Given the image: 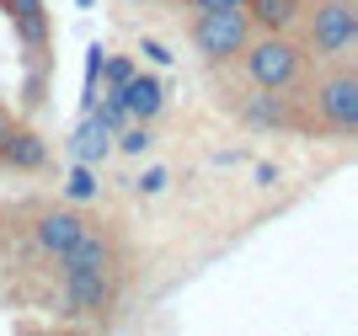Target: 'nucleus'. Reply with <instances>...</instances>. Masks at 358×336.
Masks as SVG:
<instances>
[{"label": "nucleus", "mask_w": 358, "mask_h": 336, "mask_svg": "<svg viewBox=\"0 0 358 336\" xmlns=\"http://www.w3.org/2000/svg\"><path fill=\"white\" fill-rule=\"evenodd\" d=\"M241 64H246V80L262 91H289L299 80V48L289 43L284 32H262V38H246L241 48Z\"/></svg>", "instance_id": "f257e3e1"}, {"label": "nucleus", "mask_w": 358, "mask_h": 336, "mask_svg": "<svg viewBox=\"0 0 358 336\" xmlns=\"http://www.w3.org/2000/svg\"><path fill=\"white\" fill-rule=\"evenodd\" d=\"M246 38H252V22H246V11H198V22H193V43H198V54L214 59V64L236 59L241 48H246Z\"/></svg>", "instance_id": "f03ea898"}, {"label": "nucleus", "mask_w": 358, "mask_h": 336, "mask_svg": "<svg viewBox=\"0 0 358 336\" xmlns=\"http://www.w3.org/2000/svg\"><path fill=\"white\" fill-rule=\"evenodd\" d=\"M358 43V6L353 0H321L310 16V48L315 54H348Z\"/></svg>", "instance_id": "7ed1b4c3"}, {"label": "nucleus", "mask_w": 358, "mask_h": 336, "mask_svg": "<svg viewBox=\"0 0 358 336\" xmlns=\"http://www.w3.org/2000/svg\"><path fill=\"white\" fill-rule=\"evenodd\" d=\"M315 112H321V123H327V129L353 133V129H358V75H353V70L327 75V80L315 86Z\"/></svg>", "instance_id": "20e7f679"}, {"label": "nucleus", "mask_w": 358, "mask_h": 336, "mask_svg": "<svg viewBox=\"0 0 358 336\" xmlns=\"http://www.w3.org/2000/svg\"><path fill=\"white\" fill-rule=\"evenodd\" d=\"M64 305L75 315H96L102 321L113 309V272H64Z\"/></svg>", "instance_id": "39448f33"}, {"label": "nucleus", "mask_w": 358, "mask_h": 336, "mask_svg": "<svg viewBox=\"0 0 358 336\" xmlns=\"http://www.w3.org/2000/svg\"><path fill=\"white\" fill-rule=\"evenodd\" d=\"M32 235H38V251H48V256H64V251L86 235V219L75 214V208H48V214H38V224H32Z\"/></svg>", "instance_id": "423d86ee"}, {"label": "nucleus", "mask_w": 358, "mask_h": 336, "mask_svg": "<svg viewBox=\"0 0 358 336\" xmlns=\"http://www.w3.org/2000/svg\"><path fill=\"white\" fill-rule=\"evenodd\" d=\"M59 267H64V272H113V240L86 224V235L59 256Z\"/></svg>", "instance_id": "0eeeda50"}, {"label": "nucleus", "mask_w": 358, "mask_h": 336, "mask_svg": "<svg viewBox=\"0 0 358 336\" xmlns=\"http://www.w3.org/2000/svg\"><path fill=\"white\" fill-rule=\"evenodd\" d=\"M118 102L129 107V117H134V123H155V117H161V107H166V86L161 80H155V75H129V86L118 91Z\"/></svg>", "instance_id": "6e6552de"}, {"label": "nucleus", "mask_w": 358, "mask_h": 336, "mask_svg": "<svg viewBox=\"0 0 358 336\" xmlns=\"http://www.w3.org/2000/svg\"><path fill=\"white\" fill-rule=\"evenodd\" d=\"M0 6H6L16 38H22L27 48H43L48 43V6H43V0H0Z\"/></svg>", "instance_id": "1a4fd4ad"}, {"label": "nucleus", "mask_w": 358, "mask_h": 336, "mask_svg": "<svg viewBox=\"0 0 358 336\" xmlns=\"http://www.w3.org/2000/svg\"><path fill=\"white\" fill-rule=\"evenodd\" d=\"M0 161L16 166V171H43L48 166V145L32 129H11V139L0 145Z\"/></svg>", "instance_id": "9d476101"}, {"label": "nucleus", "mask_w": 358, "mask_h": 336, "mask_svg": "<svg viewBox=\"0 0 358 336\" xmlns=\"http://www.w3.org/2000/svg\"><path fill=\"white\" fill-rule=\"evenodd\" d=\"M107 149H113V129H107L102 117L91 112L80 129H75V139H70V155L80 166H96V161H107Z\"/></svg>", "instance_id": "9b49d317"}, {"label": "nucleus", "mask_w": 358, "mask_h": 336, "mask_svg": "<svg viewBox=\"0 0 358 336\" xmlns=\"http://www.w3.org/2000/svg\"><path fill=\"white\" fill-rule=\"evenodd\" d=\"M241 11H246V22L262 27V32H289L294 16H299V0H246Z\"/></svg>", "instance_id": "f8f14e48"}, {"label": "nucleus", "mask_w": 358, "mask_h": 336, "mask_svg": "<svg viewBox=\"0 0 358 336\" xmlns=\"http://www.w3.org/2000/svg\"><path fill=\"white\" fill-rule=\"evenodd\" d=\"M241 112H246L252 129H289V123H294V117H289V102L278 91H262V86H257V96L241 107Z\"/></svg>", "instance_id": "ddd939ff"}, {"label": "nucleus", "mask_w": 358, "mask_h": 336, "mask_svg": "<svg viewBox=\"0 0 358 336\" xmlns=\"http://www.w3.org/2000/svg\"><path fill=\"white\" fill-rule=\"evenodd\" d=\"M113 145H118L123 155H145V149L155 145V129H150V123H123V129L113 133Z\"/></svg>", "instance_id": "4468645a"}, {"label": "nucleus", "mask_w": 358, "mask_h": 336, "mask_svg": "<svg viewBox=\"0 0 358 336\" xmlns=\"http://www.w3.org/2000/svg\"><path fill=\"white\" fill-rule=\"evenodd\" d=\"M96 70H102L107 91H123V86H129V75H134V59H129V54H102Z\"/></svg>", "instance_id": "2eb2a0df"}, {"label": "nucleus", "mask_w": 358, "mask_h": 336, "mask_svg": "<svg viewBox=\"0 0 358 336\" xmlns=\"http://www.w3.org/2000/svg\"><path fill=\"white\" fill-rule=\"evenodd\" d=\"M64 198H70V203H86V198H96V176H91V166H75V176L64 182Z\"/></svg>", "instance_id": "dca6fc26"}, {"label": "nucleus", "mask_w": 358, "mask_h": 336, "mask_svg": "<svg viewBox=\"0 0 358 336\" xmlns=\"http://www.w3.org/2000/svg\"><path fill=\"white\" fill-rule=\"evenodd\" d=\"M96 117H102V123H107L113 133H118L123 123H134V117H129V107L118 102V91H107V102H102V112H96Z\"/></svg>", "instance_id": "f3484780"}, {"label": "nucleus", "mask_w": 358, "mask_h": 336, "mask_svg": "<svg viewBox=\"0 0 358 336\" xmlns=\"http://www.w3.org/2000/svg\"><path fill=\"white\" fill-rule=\"evenodd\" d=\"M166 182H171V171H166V166H150L145 176H134V192H150V198H155Z\"/></svg>", "instance_id": "a211bd4d"}, {"label": "nucleus", "mask_w": 358, "mask_h": 336, "mask_svg": "<svg viewBox=\"0 0 358 336\" xmlns=\"http://www.w3.org/2000/svg\"><path fill=\"white\" fill-rule=\"evenodd\" d=\"M139 54H145L150 64H171V48H166L161 38H145V43H139Z\"/></svg>", "instance_id": "6ab92c4d"}, {"label": "nucleus", "mask_w": 358, "mask_h": 336, "mask_svg": "<svg viewBox=\"0 0 358 336\" xmlns=\"http://www.w3.org/2000/svg\"><path fill=\"white\" fill-rule=\"evenodd\" d=\"M187 6H193V11H241L246 0H187Z\"/></svg>", "instance_id": "aec40b11"}, {"label": "nucleus", "mask_w": 358, "mask_h": 336, "mask_svg": "<svg viewBox=\"0 0 358 336\" xmlns=\"http://www.w3.org/2000/svg\"><path fill=\"white\" fill-rule=\"evenodd\" d=\"M11 129H16V117L6 112V107H0V145H6V139H11Z\"/></svg>", "instance_id": "412c9836"}, {"label": "nucleus", "mask_w": 358, "mask_h": 336, "mask_svg": "<svg viewBox=\"0 0 358 336\" xmlns=\"http://www.w3.org/2000/svg\"><path fill=\"white\" fill-rule=\"evenodd\" d=\"M139 6H145V0H139Z\"/></svg>", "instance_id": "4be33fe9"}]
</instances>
